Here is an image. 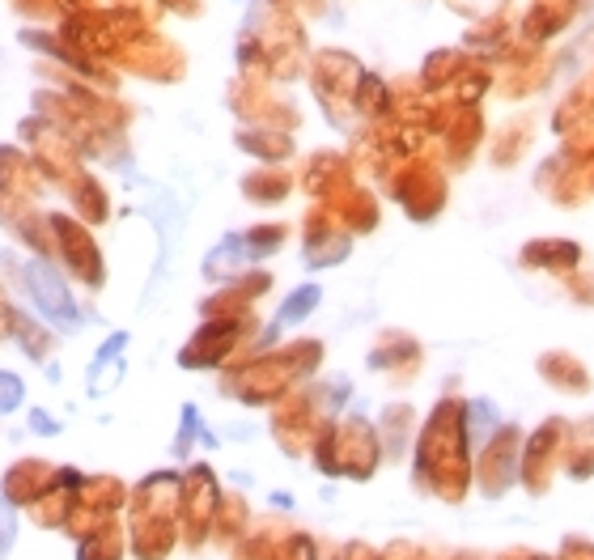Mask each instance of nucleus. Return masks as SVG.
<instances>
[{
	"mask_svg": "<svg viewBox=\"0 0 594 560\" xmlns=\"http://www.w3.org/2000/svg\"><path fill=\"white\" fill-rule=\"evenodd\" d=\"M319 302V285H306V289H297L289 302H285V314H280V323H297L302 314H310V306Z\"/></svg>",
	"mask_w": 594,
	"mask_h": 560,
	"instance_id": "f03ea898",
	"label": "nucleus"
},
{
	"mask_svg": "<svg viewBox=\"0 0 594 560\" xmlns=\"http://www.w3.org/2000/svg\"><path fill=\"white\" fill-rule=\"evenodd\" d=\"M26 289H30L34 306L43 310V319H51L56 327H73V323H77V306H73V297H68L65 280L51 272V268L30 263V268H26Z\"/></svg>",
	"mask_w": 594,
	"mask_h": 560,
	"instance_id": "f257e3e1",
	"label": "nucleus"
},
{
	"mask_svg": "<svg viewBox=\"0 0 594 560\" xmlns=\"http://www.w3.org/2000/svg\"><path fill=\"white\" fill-rule=\"evenodd\" d=\"M17 400H22V383H17L13 374H0V412L17 408Z\"/></svg>",
	"mask_w": 594,
	"mask_h": 560,
	"instance_id": "7ed1b4c3",
	"label": "nucleus"
},
{
	"mask_svg": "<svg viewBox=\"0 0 594 560\" xmlns=\"http://www.w3.org/2000/svg\"><path fill=\"white\" fill-rule=\"evenodd\" d=\"M9 544H13V513H9V505L0 501V556H4Z\"/></svg>",
	"mask_w": 594,
	"mask_h": 560,
	"instance_id": "20e7f679",
	"label": "nucleus"
}]
</instances>
